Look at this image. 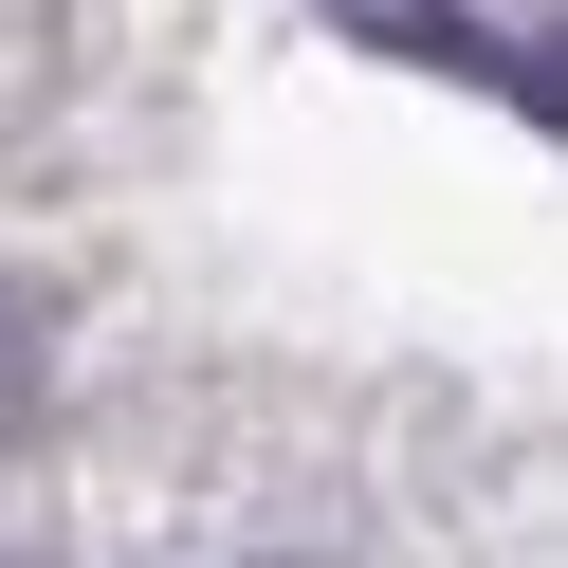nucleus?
<instances>
[{"label":"nucleus","mask_w":568,"mask_h":568,"mask_svg":"<svg viewBox=\"0 0 568 568\" xmlns=\"http://www.w3.org/2000/svg\"><path fill=\"white\" fill-rule=\"evenodd\" d=\"M38 385H55V331H38V294H19V275H0V440H19V422H38Z\"/></svg>","instance_id":"1"},{"label":"nucleus","mask_w":568,"mask_h":568,"mask_svg":"<svg viewBox=\"0 0 568 568\" xmlns=\"http://www.w3.org/2000/svg\"><path fill=\"white\" fill-rule=\"evenodd\" d=\"M275 568H312V550H275Z\"/></svg>","instance_id":"2"}]
</instances>
